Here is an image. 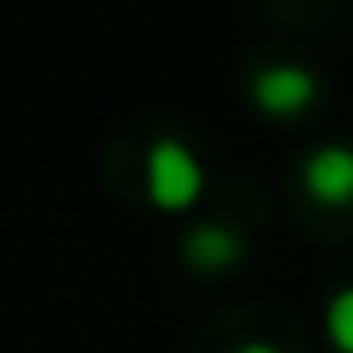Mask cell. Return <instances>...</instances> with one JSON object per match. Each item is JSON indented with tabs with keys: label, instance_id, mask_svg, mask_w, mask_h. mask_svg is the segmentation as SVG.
Returning a JSON list of instances; mask_svg holds the SVG:
<instances>
[{
	"label": "cell",
	"instance_id": "3",
	"mask_svg": "<svg viewBox=\"0 0 353 353\" xmlns=\"http://www.w3.org/2000/svg\"><path fill=\"white\" fill-rule=\"evenodd\" d=\"M300 174H305L310 199H319L329 208L353 203V145H319Z\"/></svg>",
	"mask_w": 353,
	"mask_h": 353
},
{
	"label": "cell",
	"instance_id": "6",
	"mask_svg": "<svg viewBox=\"0 0 353 353\" xmlns=\"http://www.w3.org/2000/svg\"><path fill=\"white\" fill-rule=\"evenodd\" d=\"M237 353H281V348H271V343H242Z\"/></svg>",
	"mask_w": 353,
	"mask_h": 353
},
{
	"label": "cell",
	"instance_id": "2",
	"mask_svg": "<svg viewBox=\"0 0 353 353\" xmlns=\"http://www.w3.org/2000/svg\"><path fill=\"white\" fill-rule=\"evenodd\" d=\"M314 92H319V83H314V73L300 68V63H271V68H261V73L252 78V97H256V107L271 112V117H295L300 107L314 102Z\"/></svg>",
	"mask_w": 353,
	"mask_h": 353
},
{
	"label": "cell",
	"instance_id": "4",
	"mask_svg": "<svg viewBox=\"0 0 353 353\" xmlns=\"http://www.w3.org/2000/svg\"><path fill=\"white\" fill-rule=\"evenodd\" d=\"M184 256L203 271H223L242 256V242H237V232H228L218 223H199V228L184 232Z\"/></svg>",
	"mask_w": 353,
	"mask_h": 353
},
{
	"label": "cell",
	"instance_id": "1",
	"mask_svg": "<svg viewBox=\"0 0 353 353\" xmlns=\"http://www.w3.org/2000/svg\"><path fill=\"white\" fill-rule=\"evenodd\" d=\"M145 189L160 208H189L203 189V170L179 141H155L145 155Z\"/></svg>",
	"mask_w": 353,
	"mask_h": 353
},
{
	"label": "cell",
	"instance_id": "5",
	"mask_svg": "<svg viewBox=\"0 0 353 353\" xmlns=\"http://www.w3.org/2000/svg\"><path fill=\"white\" fill-rule=\"evenodd\" d=\"M329 339H334L343 353H353V285L329 300Z\"/></svg>",
	"mask_w": 353,
	"mask_h": 353
}]
</instances>
